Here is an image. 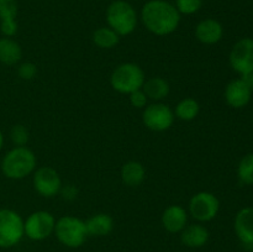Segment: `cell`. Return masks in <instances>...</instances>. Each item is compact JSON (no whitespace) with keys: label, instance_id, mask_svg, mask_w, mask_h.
Here are the masks:
<instances>
[{"label":"cell","instance_id":"cell-18","mask_svg":"<svg viewBox=\"0 0 253 252\" xmlns=\"http://www.w3.org/2000/svg\"><path fill=\"white\" fill-rule=\"evenodd\" d=\"M146 178V169L138 161H128L121 168V180L128 187H138Z\"/></svg>","mask_w":253,"mask_h":252},{"label":"cell","instance_id":"cell-13","mask_svg":"<svg viewBox=\"0 0 253 252\" xmlns=\"http://www.w3.org/2000/svg\"><path fill=\"white\" fill-rule=\"evenodd\" d=\"M235 232L247 251H253V208H242L235 217Z\"/></svg>","mask_w":253,"mask_h":252},{"label":"cell","instance_id":"cell-14","mask_svg":"<svg viewBox=\"0 0 253 252\" xmlns=\"http://www.w3.org/2000/svg\"><path fill=\"white\" fill-rule=\"evenodd\" d=\"M224 36V27L217 20L204 19L195 26V37L204 44H215Z\"/></svg>","mask_w":253,"mask_h":252},{"label":"cell","instance_id":"cell-5","mask_svg":"<svg viewBox=\"0 0 253 252\" xmlns=\"http://www.w3.org/2000/svg\"><path fill=\"white\" fill-rule=\"evenodd\" d=\"M54 234L61 244L73 249L82 246L88 236L85 221L74 216H63L57 220Z\"/></svg>","mask_w":253,"mask_h":252},{"label":"cell","instance_id":"cell-3","mask_svg":"<svg viewBox=\"0 0 253 252\" xmlns=\"http://www.w3.org/2000/svg\"><path fill=\"white\" fill-rule=\"evenodd\" d=\"M137 12L130 2L115 0L106 9V22L119 36H127L137 26Z\"/></svg>","mask_w":253,"mask_h":252},{"label":"cell","instance_id":"cell-8","mask_svg":"<svg viewBox=\"0 0 253 252\" xmlns=\"http://www.w3.org/2000/svg\"><path fill=\"white\" fill-rule=\"evenodd\" d=\"M220 210V202L210 192H199L193 195L189 202V214L199 222H208L215 219Z\"/></svg>","mask_w":253,"mask_h":252},{"label":"cell","instance_id":"cell-6","mask_svg":"<svg viewBox=\"0 0 253 252\" xmlns=\"http://www.w3.org/2000/svg\"><path fill=\"white\" fill-rule=\"evenodd\" d=\"M24 236V220L14 210L0 209V247L19 244Z\"/></svg>","mask_w":253,"mask_h":252},{"label":"cell","instance_id":"cell-10","mask_svg":"<svg viewBox=\"0 0 253 252\" xmlns=\"http://www.w3.org/2000/svg\"><path fill=\"white\" fill-rule=\"evenodd\" d=\"M230 64L241 77L253 72V39L244 37L239 40L230 52Z\"/></svg>","mask_w":253,"mask_h":252},{"label":"cell","instance_id":"cell-25","mask_svg":"<svg viewBox=\"0 0 253 252\" xmlns=\"http://www.w3.org/2000/svg\"><path fill=\"white\" fill-rule=\"evenodd\" d=\"M174 6L180 15H193L203 6V0H175Z\"/></svg>","mask_w":253,"mask_h":252},{"label":"cell","instance_id":"cell-30","mask_svg":"<svg viewBox=\"0 0 253 252\" xmlns=\"http://www.w3.org/2000/svg\"><path fill=\"white\" fill-rule=\"evenodd\" d=\"M245 79H246L247 81V83L250 84V86H251V89L253 90V72L252 73H250L249 76H246V77H244Z\"/></svg>","mask_w":253,"mask_h":252},{"label":"cell","instance_id":"cell-27","mask_svg":"<svg viewBox=\"0 0 253 252\" xmlns=\"http://www.w3.org/2000/svg\"><path fill=\"white\" fill-rule=\"evenodd\" d=\"M17 74L24 81H30L37 74L36 64L32 63V62H24L17 67Z\"/></svg>","mask_w":253,"mask_h":252},{"label":"cell","instance_id":"cell-24","mask_svg":"<svg viewBox=\"0 0 253 252\" xmlns=\"http://www.w3.org/2000/svg\"><path fill=\"white\" fill-rule=\"evenodd\" d=\"M237 177L245 185H253V153H247L241 158L237 167Z\"/></svg>","mask_w":253,"mask_h":252},{"label":"cell","instance_id":"cell-2","mask_svg":"<svg viewBox=\"0 0 253 252\" xmlns=\"http://www.w3.org/2000/svg\"><path fill=\"white\" fill-rule=\"evenodd\" d=\"M36 167V156L26 146H16L4 156L1 170L9 179H22L31 174Z\"/></svg>","mask_w":253,"mask_h":252},{"label":"cell","instance_id":"cell-20","mask_svg":"<svg viewBox=\"0 0 253 252\" xmlns=\"http://www.w3.org/2000/svg\"><path fill=\"white\" fill-rule=\"evenodd\" d=\"M88 235L93 236H105L113 231L114 220L108 214H96L85 221Z\"/></svg>","mask_w":253,"mask_h":252},{"label":"cell","instance_id":"cell-17","mask_svg":"<svg viewBox=\"0 0 253 252\" xmlns=\"http://www.w3.org/2000/svg\"><path fill=\"white\" fill-rule=\"evenodd\" d=\"M180 240L188 247H202L209 240V231L202 224L187 225L180 232Z\"/></svg>","mask_w":253,"mask_h":252},{"label":"cell","instance_id":"cell-29","mask_svg":"<svg viewBox=\"0 0 253 252\" xmlns=\"http://www.w3.org/2000/svg\"><path fill=\"white\" fill-rule=\"evenodd\" d=\"M59 193H62V197L66 200H74L77 198V195H78V190H77V188L72 184L67 185V187L64 188H61V192Z\"/></svg>","mask_w":253,"mask_h":252},{"label":"cell","instance_id":"cell-12","mask_svg":"<svg viewBox=\"0 0 253 252\" xmlns=\"http://www.w3.org/2000/svg\"><path fill=\"white\" fill-rule=\"evenodd\" d=\"M252 89L244 77L234 79L225 89V99L231 108L241 109L251 100Z\"/></svg>","mask_w":253,"mask_h":252},{"label":"cell","instance_id":"cell-22","mask_svg":"<svg viewBox=\"0 0 253 252\" xmlns=\"http://www.w3.org/2000/svg\"><path fill=\"white\" fill-rule=\"evenodd\" d=\"M120 41V36L110 27H99L93 34V42L96 47L104 49L114 48Z\"/></svg>","mask_w":253,"mask_h":252},{"label":"cell","instance_id":"cell-31","mask_svg":"<svg viewBox=\"0 0 253 252\" xmlns=\"http://www.w3.org/2000/svg\"><path fill=\"white\" fill-rule=\"evenodd\" d=\"M2 146H4V135H2L1 130H0V151H1Z\"/></svg>","mask_w":253,"mask_h":252},{"label":"cell","instance_id":"cell-16","mask_svg":"<svg viewBox=\"0 0 253 252\" xmlns=\"http://www.w3.org/2000/svg\"><path fill=\"white\" fill-rule=\"evenodd\" d=\"M188 212L182 205H169L162 214V225L168 232L178 234L187 226Z\"/></svg>","mask_w":253,"mask_h":252},{"label":"cell","instance_id":"cell-26","mask_svg":"<svg viewBox=\"0 0 253 252\" xmlns=\"http://www.w3.org/2000/svg\"><path fill=\"white\" fill-rule=\"evenodd\" d=\"M10 138L15 146H26L29 142V131L24 125H15L10 131Z\"/></svg>","mask_w":253,"mask_h":252},{"label":"cell","instance_id":"cell-1","mask_svg":"<svg viewBox=\"0 0 253 252\" xmlns=\"http://www.w3.org/2000/svg\"><path fill=\"white\" fill-rule=\"evenodd\" d=\"M141 20L150 32L157 36H166L178 29L180 14L172 2L166 0H150L142 6Z\"/></svg>","mask_w":253,"mask_h":252},{"label":"cell","instance_id":"cell-11","mask_svg":"<svg viewBox=\"0 0 253 252\" xmlns=\"http://www.w3.org/2000/svg\"><path fill=\"white\" fill-rule=\"evenodd\" d=\"M34 188L40 195L46 198H52L61 192L62 180L54 168L49 166L40 167L34 173Z\"/></svg>","mask_w":253,"mask_h":252},{"label":"cell","instance_id":"cell-9","mask_svg":"<svg viewBox=\"0 0 253 252\" xmlns=\"http://www.w3.org/2000/svg\"><path fill=\"white\" fill-rule=\"evenodd\" d=\"M174 111L163 103H153L143 110L142 121L145 126L156 132L168 130L174 123Z\"/></svg>","mask_w":253,"mask_h":252},{"label":"cell","instance_id":"cell-7","mask_svg":"<svg viewBox=\"0 0 253 252\" xmlns=\"http://www.w3.org/2000/svg\"><path fill=\"white\" fill-rule=\"evenodd\" d=\"M54 226L56 219L53 215L48 211L40 210L29 215L24 221V235L34 241H41L54 232Z\"/></svg>","mask_w":253,"mask_h":252},{"label":"cell","instance_id":"cell-4","mask_svg":"<svg viewBox=\"0 0 253 252\" xmlns=\"http://www.w3.org/2000/svg\"><path fill=\"white\" fill-rule=\"evenodd\" d=\"M145 72L138 64L123 63L116 67L110 77V84L114 90L121 94H128L142 89L145 84Z\"/></svg>","mask_w":253,"mask_h":252},{"label":"cell","instance_id":"cell-28","mask_svg":"<svg viewBox=\"0 0 253 252\" xmlns=\"http://www.w3.org/2000/svg\"><path fill=\"white\" fill-rule=\"evenodd\" d=\"M130 101L131 104H132V106H135V108H138V109H142L147 106L148 98L145 94V91H143L142 89H140V90H136L130 94Z\"/></svg>","mask_w":253,"mask_h":252},{"label":"cell","instance_id":"cell-15","mask_svg":"<svg viewBox=\"0 0 253 252\" xmlns=\"http://www.w3.org/2000/svg\"><path fill=\"white\" fill-rule=\"evenodd\" d=\"M16 0H0V30L5 37H12L17 32Z\"/></svg>","mask_w":253,"mask_h":252},{"label":"cell","instance_id":"cell-21","mask_svg":"<svg viewBox=\"0 0 253 252\" xmlns=\"http://www.w3.org/2000/svg\"><path fill=\"white\" fill-rule=\"evenodd\" d=\"M142 90L147 95L148 99L152 100H162L169 94V84L162 77H152L145 81Z\"/></svg>","mask_w":253,"mask_h":252},{"label":"cell","instance_id":"cell-19","mask_svg":"<svg viewBox=\"0 0 253 252\" xmlns=\"http://www.w3.org/2000/svg\"><path fill=\"white\" fill-rule=\"evenodd\" d=\"M22 58V49L20 44L11 37L0 39V62L7 66H14Z\"/></svg>","mask_w":253,"mask_h":252},{"label":"cell","instance_id":"cell-23","mask_svg":"<svg viewBox=\"0 0 253 252\" xmlns=\"http://www.w3.org/2000/svg\"><path fill=\"white\" fill-rule=\"evenodd\" d=\"M200 110L199 103L193 98H185L177 104L174 115L183 121H192L198 116Z\"/></svg>","mask_w":253,"mask_h":252}]
</instances>
